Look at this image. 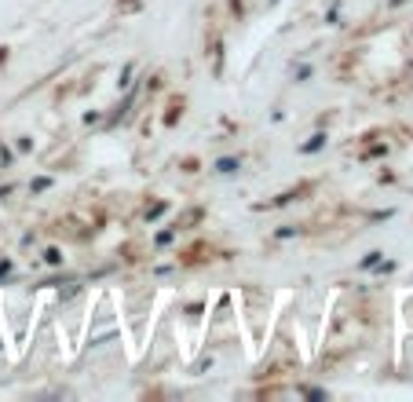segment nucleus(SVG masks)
Listing matches in <instances>:
<instances>
[]
</instances>
